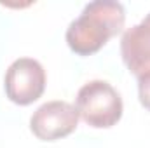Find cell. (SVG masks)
Here are the masks:
<instances>
[{
  "label": "cell",
  "mask_w": 150,
  "mask_h": 148,
  "mask_svg": "<svg viewBox=\"0 0 150 148\" xmlns=\"http://www.w3.org/2000/svg\"><path fill=\"white\" fill-rule=\"evenodd\" d=\"M126 23V11L120 2L94 0L89 2L79 18H75L67 30V44L79 56H91L98 52L112 37L122 32Z\"/></svg>",
  "instance_id": "obj_1"
},
{
  "label": "cell",
  "mask_w": 150,
  "mask_h": 148,
  "mask_svg": "<svg viewBox=\"0 0 150 148\" xmlns=\"http://www.w3.org/2000/svg\"><path fill=\"white\" fill-rule=\"evenodd\" d=\"M75 108L87 125L107 129L120 120L124 105L120 94L112 84L105 80H91L79 89Z\"/></svg>",
  "instance_id": "obj_2"
},
{
  "label": "cell",
  "mask_w": 150,
  "mask_h": 148,
  "mask_svg": "<svg viewBox=\"0 0 150 148\" xmlns=\"http://www.w3.org/2000/svg\"><path fill=\"white\" fill-rule=\"evenodd\" d=\"M4 87L12 103L19 106L32 105L44 94L45 70L33 58H19L7 68Z\"/></svg>",
  "instance_id": "obj_3"
},
{
  "label": "cell",
  "mask_w": 150,
  "mask_h": 148,
  "mask_svg": "<svg viewBox=\"0 0 150 148\" xmlns=\"http://www.w3.org/2000/svg\"><path fill=\"white\" fill-rule=\"evenodd\" d=\"M79 124V111L68 101H47L30 118L32 132L42 141H56L72 134Z\"/></svg>",
  "instance_id": "obj_4"
},
{
  "label": "cell",
  "mask_w": 150,
  "mask_h": 148,
  "mask_svg": "<svg viewBox=\"0 0 150 148\" xmlns=\"http://www.w3.org/2000/svg\"><path fill=\"white\" fill-rule=\"evenodd\" d=\"M120 56L127 70L140 75L150 70V12L120 38Z\"/></svg>",
  "instance_id": "obj_5"
},
{
  "label": "cell",
  "mask_w": 150,
  "mask_h": 148,
  "mask_svg": "<svg viewBox=\"0 0 150 148\" xmlns=\"http://www.w3.org/2000/svg\"><path fill=\"white\" fill-rule=\"evenodd\" d=\"M138 98L142 106L150 111V70L138 75Z\"/></svg>",
  "instance_id": "obj_6"
}]
</instances>
